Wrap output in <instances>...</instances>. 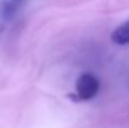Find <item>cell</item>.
Here are the masks:
<instances>
[{"mask_svg": "<svg viewBox=\"0 0 129 128\" xmlns=\"http://www.w3.org/2000/svg\"><path fill=\"white\" fill-rule=\"evenodd\" d=\"M99 87V79L95 75H93L91 73H83L77 79L75 94H70V97L80 102L90 100L98 94Z\"/></svg>", "mask_w": 129, "mask_h": 128, "instance_id": "obj_1", "label": "cell"}, {"mask_svg": "<svg viewBox=\"0 0 129 128\" xmlns=\"http://www.w3.org/2000/svg\"><path fill=\"white\" fill-rule=\"evenodd\" d=\"M112 42L117 45H125L129 44V20L122 23L119 27H117L110 35Z\"/></svg>", "mask_w": 129, "mask_h": 128, "instance_id": "obj_2", "label": "cell"}]
</instances>
